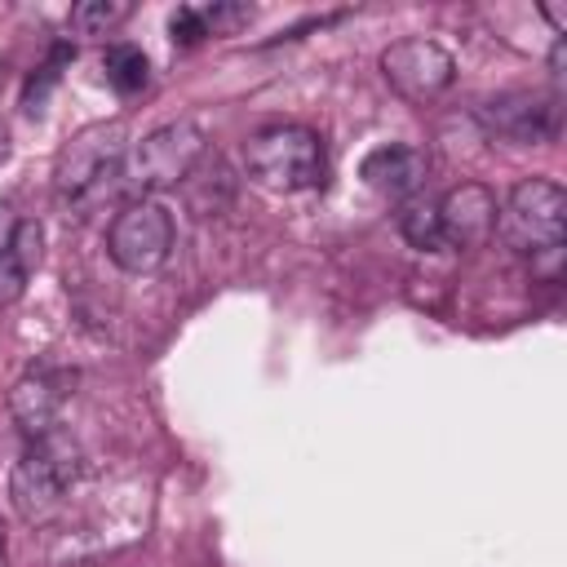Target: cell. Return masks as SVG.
I'll use <instances>...</instances> for the list:
<instances>
[{
  "instance_id": "1",
  "label": "cell",
  "mask_w": 567,
  "mask_h": 567,
  "mask_svg": "<svg viewBox=\"0 0 567 567\" xmlns=\"http://www.w3.org/2000/svg\"><path fill=\"white\" fill-rule=\"evenodd\" d=\"M244 168L275 195L315 190L328 177V146L306 124H270L244 142Z\"/></svg>"
},
{
  "instance_id": "2",
  "label": "cell",
  "mask_w": 567,
  "mask_h": 567,
  "mask_svg": "<svg viewBox=\"0 0 567 567\" xmlns=\"http://www.w3.org/2000/svg\"><path fill=\"white\" fill-rule=\"evenodd\" d=\"M501 239L523 257H558L567 230V190L554 177H523L496 204Z\"/></svg>"
},
{
  "instance_id": "3",
  "label": "cell",
  "mask_w": 567,
  "mask_h": 567,
  "mask_svg": "<svg viewBox=\"0 0 567 567\" xmlns=\"http://www.w3.org/2000/svg\"><path fill=\"white\" fill-rule=\"evenodd\" d=\"M204 151H208V133L195 120H173L124 151L120 177L137 195H159V190L182 186L195 173V164L204 159Z\"/></svg>"
},
{
  "instance_id": "4",
  "label": "cell",
  "mask_w": 567,
  "mask_h": 567,
  "mask_svg": "<svg viewBox=\"0 0 567 567\" xmlns=\"http://www.w3.org/2000/svg\"><path fill=\"white\" fill-rule=\"evenodd\" d=\"M71 483H75V452L53 430L44 439H31V447L18 456L9 474V501L22 523H49L62 509Z\"/></svg>"
},
{
  "instance_id": "5",
  "label": "cell",
  "mask_w": 567,
  "mask_h": 567,
  "mask_svg": "<svg viewBox=\"0 0 567 567\" xmlns=\"http://www.w3.org/2000/svg\"><path fill=\"white\" fill-rule=\"evenodd\" d=\"M128 151V133L120 120H97L84 124L80 133H71L62 142V151L53 155V190L62 199H84L89 190H97L106 177L120 173Z\"/></svg>"
},
{
  "instance_id": "6",
  "label": "cell",
  "mask_w": 567,
  "mask_h": 567,
  "mask_svg": "<svg viewBox=\"0 0 567 567\" xmlns=\"http://www.w3.org/2000/svg\"><path fill=\"white\" fill-rule=\"evenodd\" d=\"M173 252V217L155 199H137L115 213L106 230V257L124 275H155Z\"/></svg>"
},
{
  "instance_id": "7",
  "label": "cell",
  "mask_w": 567,
  "mask_h": 567,
  "mask_svg": "<svg viewBox=\"0 0 567 567\" xmlns=\"http://www.w3.org/2000/svg\"><path fill=\"white\" fill-rule=\"evenodd\" d=\"M381 75L403 102H434L439 93L452 89L456 58L439 40L408 35V40H394L390 49H381Z\"/></svg>"
},
{
  "instance_id": "8",
  "label": "cell",
  "mask_w": 567,
  "mask_h": 567,
  "mask_svg": "<svg viewBox=\"0 0 567 567\" xmlns=\"http://www.w3.org/2000/svg\"><path fill=\"white\" fill-rule=\"evenodd\" d=\"M478 120L492 137L518 142V146H545L558 137V97L545 93H496L487 102H478Z\"/></svg>"
},
{
  "instance_id": "9",
  "label": "cell",
  "mask_w": 567,
  "mask_h": 567,
  "mask_svg": "<svg viewBox=\"0 0 567 567\" xmlns=\"http://www.w3.org/2000/svg\"><path fill=\"white\" fill-rule=\"evenodd\" d=\"M71 377L58 372V368H31L13 381L9 390V416L18 421V430L27 439H44L58 430V416H62V403H66V390Z\"/></svg>"
},
{
  "instance_id": "10",
  "label": "cell",
  "mask_w": 567,
  "mask_h": 567,
  "mask_svg": "<svg viewBox=\"0 0 567 567\" xmlns=\"http://www.w3.org/2000/svg\"><path fill=\"white\" fill-rule=\"evenodd\" d=\"M443 248H483L496 230V195L483 182H461L439 199Z\"/></svg>"
},
{
  "instance_id": "11",
  "label": "cell",
  "mask_w": 567,
  "mask_h": 567,
  "mask_svg": "<svg viewBox=\"0 0 567 567\" xmlns=\"http://www.w3.org/2000/svg\"><path fill=\"white\" fill-rule=\"evenodd\" d=\"M425 173H430L425 151H416V146H408V142H381V146L368 151L363 164H359V177H363L372 190L394 195V199L421 195Z\"/></svg>"
},
{
  "instance_id": "12",
  "label": "cell",
  "mask_w": 567,
  "mask_h": 567,
  "mask_svg": "<svg viewBox=\"0 0 567 567\" xmlns=\"http://www.w3.org/2000/svg\"><path fill=\"white\" fill-rule=\"evenodd\" d=\"M40 252H44V230H40V221H18L13 244H9V252L0 257V306H9V301L22 297L27 279H31L35 266H40Z\"/></svg>"
},
{
  "instance_id": "13",
  "label": "cell",
  "mask_w": 567,
  "mask_h": 567,
  "mask_svg": "<svg viewBox=\"0 0 567 567\" xmlns=\"http://www.w3.org/2000/svg\"><path fill=\"white\" fill-rule=\"evenodd\" d=\"M399 235L421 248V252H439L443 248V230H439V199L430 195H408L399 204Z\"/></svg>"
},
{
  "instance_id": "14",
  "label": "cell",
  "mask_w": 567,
  "mask_h": 567,
  "mask_svg": "<svg viewBox=\"0 0 567 567\" xmlns=\"http://www.w3.org/2000/svg\"><path fill=\"white\" fill-rule=\"evenodd\" d=\"M102 71H106V84L115 93H137L151 80V62H146V53L137 44H111L102 53Z\"/></svg>"
},
{
  "instance_id": "15",
  "label": "cell",
  "mask_w": 567,
  "mask_h": 567,
  "mask_svg": "<svg viewBox=\"0 0 567 567\" xmlns=\"http://www.w3.org/2000/svg\"><path fill=\"white\" fill-rule=\"evenodd\" d=\"M128 13H133V4H124V0H84L71 9V31L84 40H97V35H111Z\"/></svg>"
},
{
  "instance_id": "16",
  "label": "cell",
  "mask_w": 567,
  "mask_h": 567,
  "mask_svg": "<svg viewBox=\"0 0 567 567\" xmlns=\"http://www.w3.org/2000/svg\"><path fill=\"white\" fill-rule=\"evenodd\" d=\"M195 9H199V22L208 35H230L235 27H244L252 18L248 4H195Z\"/></svg>"
},
{
  "instance_id": "17",
  "label": "cell",
  "mask_w": 567,
  "mask_h": 567,
  "mask_svg": "<svg viewBox=\"0 0 567 567\" xmlns=\"http://www.w3.org/2000/svg\"><path fill=\"white\" fill-rule=\"evenodd\" d=\"M168 35H173V44H199V40L208 35L204 22H199V9H195V4L173 9V13H168Z\"/></svg>"
},
{
  "instance_id": "18",
  "label": "cell",
  "mask_w": 567,
  "mask_h": 567,
  "mask_svg": "<svg viewBox=\"0 0 567 567\" xmlns=\"http://www.w3.org/2000/svg\"><path fill=\"white\" fill-rule=\"evenodd\" d=\"M13 230H18V213H13V204H0V257L9 252Z\"/></svg>"
},
{
  "instance_id": "19",
  "label": "cell",
  "mask_w": 567,
  "mask_h": 567,
  "mask_svg": "<svg viewBox=\"0 0 567 567\" xmlns=\"http://www.w3.org/2000/svg\"><path fill=\"white\" fill-rule=\"evenodd\" d=\"M540 13H545V18H549V22H554V31H558V35H563V22H567V18H563V9H558V4H545V9H540Z\"/></svg>"
},
{
  "instance_id": "20",
  "label": "cell",
  "mask_w": 567,
  "mask_h": 567,
  "mask_svg": "<svg viewBox=\"0 0 567 567\" xmlns=\"http://www.w3.org/2000/svg\"><path fill=\"white\" fill-rule=\"evenodd\" d=\"M4 159H9V128L0 124V164H4Z\"/></svg>"
},
{
  "instance_id": "21",
  "label": "cell",
  "mask_w": 567,
  "mask_h": 567,
  "mask_svg": "<svg viewBox=\"0 0 567 567\" xmlns=\"http://www.w3.org/2000/svg\"><path fill=\"white\" fill-rule=\"evenodd\" d=\"M0 567H9V554H4V532H0Z\"/></svg>"
}]
</instances>
